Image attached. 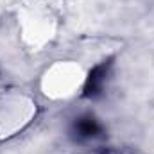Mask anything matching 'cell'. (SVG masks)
Listing matches in <instances>:
<instances>
[{
	"label": "cell",
	"mask_w": 154,
	"mask_h": 154,
	"mask_svg": "<svg viewBox=\"0 0 154 154\" xmlns=\"http://www.w3.org/2000/svg\"><path fill=\"white\" fill-rule=\"evenodd\" d=\"M74 131L79 138H91L100 133V125L93 116H81L74 124Z\"/></svg>",
	"instance_id": "1"
},
{
	"label": "cell",
	"mask_w": 154,
	"mask_h": 154,
	"mask_svg": "<svg viewBox=\"0 0 154 154\" xmlns=\"http://www.w3.org/2000/svg\"><path fill=\"white\" fill-rule=\"evenodd\" d=\"M104 77H106V65H100L97 66L88 79V84H86V95L88 97H95L100 88H102V82H104Z\"/></svg>",
	"instance_id": "2"
}]
</instances>
